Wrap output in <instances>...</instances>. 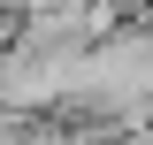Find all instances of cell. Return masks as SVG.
Masks as SVG:
<instances>
[{"instance_id":"obj_1","label":"cell","mask_w":153,"mask_h":145,"mask_svg":"<svg viewBox=\"0 0 153 145\" xmlns=\"http://www.w3.org/2000/svg\"><path fill=\"white\" fill-rule=\"evenodd\" d=\"M16 23H23V16H16V0H0V54L16 46Z\"/></svg>"}]
</instances>
